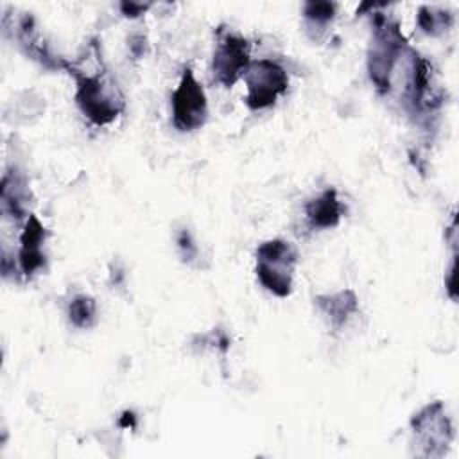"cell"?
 <instances>
[{"mask_svg":"<svg viewBox=\"0 0 459 459\" xmlns=\"http://www.w3.org/2000/svg\"><path fill=\"white\" fill-rule=\"evenodd\" d=\"M172 126L181 133L201 129L208 120V97L190 68H185L170 100Z\"/></svg>","mask_w":459,"mask_h":459,"instance_id":"8992f818","label":"cell"},{"mask_svg":"<svg viewBox=\"0 0 459 459\" xmlns=\"http://www.w3.org/2000/svg\"><path fill=\"white\" fill-rule=\"evenodd\" d=\"M407 50L409 45L398 22L389 20L382 13H375L371 43L368 48V75L380 95L391 93L394 70Z\"/></svg>","mask_w":459,"mask_h":459,"instance_id":"7a4b0ae2","label":"cell"},{"mask_svg":"<svg viewBox=\"0 0 459 459\" xmlns=\"http://www.w3.org/2000/svg\"><path fill=\"white\" fill-rule=\"evenodd\" d=\"M149 7H151V4H142V2H122V4H120V11H122V14L127 16V18H138V16H142Z\"/></svg>","mask_w":459,"mask_h":459,"instance_id":"2e32d148","label":"cell"},{"mask_svg":"<svg viewBox=\"0 0 459 459\" xmlns=\"http://www.w3.org/2000/svg\"><path fill=\"white\" fill-rule=\"evenodd\" d=\"M48 231L38 215L30 213L25 219L23 230L20 233V249H18V274L23 278H32L47 265V255L43 246L47 242Z\"/></svg>","mask_w":459,"mask_h":459,"instance_id":"ba28073f","label":"cell"},{"mask_svg":"<svg viewBox=\"0 0 459 459\" xmlns=\"http://www.w3.org/2000/svg\"><path fill=\"white\" fill-rule=\"evenodd\" d=\"M246 81V106L253 111H262L276 104V100L289 90V75L285 68L274 59L251 61Z\"/></svg>","mask_w":459,"mask_h":459,"instance_id":"5b68a950","label":"cell"},{"mask_svg":"<svg viewBox=\"0 0 459 459\" xmlns=\"http://www.w3.org/2000/svg\"><path fill=\"white\" fill-rule=\"evenodd\" d=\"M0 204H2V213L5 217H13V219L20 221V219H27L30 215L27 212L29 186L22 174H18V172L4 174L2 188H0Z\"/></svg>","mask_w":459,"mask_h":459,"instance_id":"8fae6325","label":"cell"},{"mask_svg":"<svg viewBox=\"0 0 459 459\" xmlns=\"http://www.w3.org/2000/svg\"><path fill=\"white\" fill-rule=\"evenodd\" d=\"M412 448L423 457H441L454 439V427L443 402L421 407L411 420Z\"/></svg>","mask_w":459,"mask_h":459,"instance_id":"277c9868","label":"cell"},{"mask_svg":"<svg viewBox=\"0 0 459 459\" xmlns=\"http://www.w3.org/2000/svg\"><path fill=\"white\" fill-rule=\"evenodd\" d=\"M416 23L423 34L439 36L452 27L454 14L448 9L421 5L416 14Z\"/></svg>","mask_w":459,"mask_h":459,"instance_id":"5bb4252c","label":"cell"},{"mask_svg":"<svg viewBox=\"0 0 459 459\" xmlns=\"http://www.w3.org/2000/svg\"><path fill=\"white\" fill-rule=\"evenodd\" d=\"M305 215L314 230L337 228L344 215V204L335 188H325L321 194L307 201Z\"/></svg>","mask_w":459,"mask_h":459,"instance_id":"9c48e42d","label":"cell"},{"mask_svg":"<svg viewBox=\"0 0 459 459\" xmlns=\"http://www.w3.org/2000/svg\"><path fill=\"white\" fill-rule=\"evenodd\" d=\"M66 70L75 79V104L93 126H108L122 115L126 109V97L106 70L86 74L70 63L66 65Z\"/></svg>","mask_w":459,"mask_h":459,"instance_id":"6da1fadb","label":"cell"},{"mask_svg":"<svg viewBox=\"0 0 459 459\" xmlns=\"http://www.w3.org/2000/svg\"><path fill=\"white\" fill-rule=\"evenodd\" d=\"M314 303L333 330H341L359 312V298L351 289L319 294Z\"/></svg>","mask_w":459,"mask_h":459,"instance_id":"30bf717a","label":"cell"},{"mask_svg":"<svg viewBox=\"0 0 459 459\" xmlns=\"http://www.w3.org/2000/svg\"><path fill=\"white\" fill-rule=\"evenodd\" d=\"M337 5L333 2H307L303 5V23L305 30L312 39H321L335 20Z\"/></svg>","mask_w":459,"mask_h":459,"instance_id":"7c38bea8","label":"cell"},{"mask_svg":"<svg viewBox=\"0 0 459 459\" xmlns=\"http://www.w3.org/2000/svg\"><path fill=\"white\" fill-rule=\"evenodd\" d=\"M66 316H68V321L72 326H75L79 330L91 328L99 317V307H97L95 298H91L90 294L74 296L68 303Z\"/></svg>","mask_w":459,"mask_h":459,"instance_id":"4fadbf2b","label":"cell"},{"mask_svg":"<svg viewBox=\"0 0 459 459\" xmlns=\"http://www.w3.org/2000/svg\"><path fill=\"white\" fill-rule=\"evenodd\" d=\"M176 244H178V251L183 258V262L192 264L197 256H199V247L192 237V233L188 230H181L176 237Z\"/></svg>","mask_w":459,"mask_h":459,"instance_id":"9a60e30c","label":"cell"},{"mask_svg":"<svg viewBox=\"0 0 459 459\" xmlns=\"http://www.w3.org/2000/svg\"><path fill=\"white\" fill-rule=\"evenodd\" d=\"M298 249L283 238L262 242L255 253V274L260 285L276 298H289L294 287Z\"/></svg>","mask_w":459,"mask_h":459,"instance_id":"3957f363","label":"cell"},{"mask_svg":"<svg viewBox=\"0 0 459 459\" xmlns=\"http://www.w3.org/2000/svg\"><path fill=\"white\" fill-rule=\"evenodd\" d=\"M251 65V43L238 32L217 30V41L212 56L213 79L231 88L238 79L244 77Z\"/></svg>","mask_w":459,"mask_h":459,"instance_id":"52a82bcc","label":"cell"}]
</instances>
